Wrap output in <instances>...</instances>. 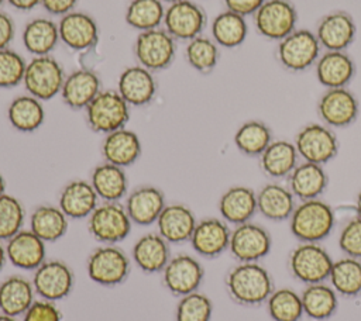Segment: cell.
Wrapping results in <instances>:
<instances>
[{"label": "cell", "instance_id": "cell-54", "mask_svg": "<svg viewBox=\"0 0 361 321\" xmlns=\"http://www.w3.org/2000/svg\"><path fill=\"white\" fill-rule=\"evenodd\" d=\"M7 262V255H6V245H3V241H0V272L4 268Z\"/></svg>", "mask_w": 361, "mask_h": 321}, {"label": "cell", "instance_id": "cell-38", "mask_svg": "<svg viewBox=\"0 0 361 321\" xmlns=\"http://www.w3.org/2000/svg\"><path fill=\"white\" fill-rule=\"evenodd\" d=\"M300 298L305 315L314 321L330 318L338 308V294L324 282L306 284Z\"/></svg>", "mask_w": 361, "mask_h": 321}, {"label": "cell", "instance_id": "cell-57", "mask_svg": "<svg viewBox=\"0 0 361 321\" xmlns=\"http://www.w3.org/2000/svg\"><path fill=\"white\" fill-rule=\"evenodd\" d=\"M0 321H17L16 317H11V315H7V314H0Z\"/></svg>", "mask_w": 361, "mask_h": 321}, {"label": "cell", "instance_id": "cell-28", "mask_svg": "<svg viewBox=\"0 0 361 321\" xmlns=\"http://www.w3.org/2000/svg\"><path fill=\"white\" fill-rule=\"evenodd\" d=\"M317 82L326 89L347 87L355 73V65L345 51H326L314 63Z\"/></svg>", "mask_w": 361, "mask_h": 321}, {"label": "cell", "instance_id": "cell-30", "mask_svg": "<svg viewBox=\"0 0 361 321\" xmlns=\"http://www.w3.org/2000/svg\"><path fill=\"white\" fill-rule=\"evenodd\" d=\"M286 179L289 190L300 201L319 199L329 184V177L323 165L306 160L298 163Z\"/></svg>", "mask_w": 361, "mask_h": 321}, {"label": "cell", "instance_id": "cell-53", "mask_svg": "<svg viewBox=\"0 0 361 321\" xmlns=\"http://www.w3.org/2000/svg\"><path fill=\"white\" fill-rule=\"evenodd\" d=\"M6 3L18 11H31L41 6V0H6Z\"/></svg>", "mask_w": 361, "mask_h": 321}, {"label": "cell", "instance_id": "cell-9", "mask_svg": "<svg viewBox=\"0 0 361 321\" xmlns=\"http://www.w3.org/2000/svg\"><path fill=\"white\" fill-rule=\"evenodd\" d=\"M333 262L329 252L320 244L300 242L290 252L288 266L296 280L313 284L329 279Z\"/></svg>", "mask_w": 361, "mask_h": 321}, {"label": "cell", "instance_id": "cell-16", "mask_svg": "<svg viewBox=\"0 0 361 321\" xmlns=\"http://www.w3.org/2000/svg\"><path fill=\"white\" fill-rule=\"evenodd\" d=\"M358 100L347 87L326 89L317 101V113L327 127L344 128L358 117Z\"/></svg>", "mask_w": 361, "mask_h": 321}, {"label": "cell", "instance_id": "cell-3", "mask_svg": "<svg viewBox=\"0 0 361 321\" xmlns=\"http://www.w3.org/2000/svg\"><path fill=\"white\" fill-rule=\"evenodd\" d=\"M130 220L124 204L120 201H103L87 217V231L102 245H117L131 232Z\"/></svg>", "mask_w": 361, "mask_h": 321}, {"label": "cell", "instance_id": "cell-45", "mask_svg": "<svg viewBox=\"0 0 361 321\" xmlns=\"http://www.w3.org/2000/svg\"><path fill=\"white\" fill-rule=\"evenodd\" d=\"M25 220V210L23 203L8 194L4 193L0 196V241L6 242L18 231L23 229Z\"/></svg>", "mask_w": 361, "mask_h": 321}, {"label": "cell", "instance_id": "cell-34", "mask_svg": "<svg viewBox=\"0 0 361 321\" xmlns=\"http://www.w3.org/2000/svg\"><path fill=\"white\" fill-rule=\"evenodd\" d=\"M23 45L32 56L51 55L59 39L58 23L47 17H37L28 21L21 34Z\"/></svg>", "mask_w": 361, "mask_h": 321}, {"label": "cell", "instance_id": "cell-8", "mask_svg": "<svg viewBox=\"0 0 361 321\" xmlns=\"http://www.w3.org/2000/svg\"><path fill=\"white\" fill-rule=\"evenodd\" d=\"M320 44L310 30L296 28L278 41L276 59L289 72H303L313 66L320 56Z\"/></svg>", "mask_w": 361, "mask_h": 321}, {"label": "cell", "instance_id": "cell-24", "mask_svg": "<svg viewBox=\"0 0 361 321\" xmlns=\"http://www.w3.org/2000/svg\"><path fill=\"white\" fill-rule=\"evenodd\" d=\"M158 234L169 244L189 242L197 220L193 211L182 203L166 204L157 220Z\"/></svg>", "mask_w": 361, "mask_h": 321}, {"label": "cell", "instance_id": "cell-37", "mask_svg": "<svg viewBox=\"0 0 361 321\" xmlns=\"http://www.w3.org/2000/svg\"><path fill=\"white\" fill-rule=\"evenodd\" d=\"M69 218L58 206L41 204L30 215V229L45 244L59 241L68 231Z\"/></svg>", "mask_w": 361, "mask_h": 321}, {"label": "cell", "instance_id": "cell-10", "mask_svg": "<svg viewBox=\"0 0 361 321\" xmlns=\"http://www.w3.org/2000/svg\"><path fill=\"white\" fill-rule=\"evenodd\" d=\"M298 155L312 163L324 165L338 153V141L336 134L326 124L310 122L302 127L295 137Z\"/></svg>", "mask_w": 361, "mask_h": 321}, {"label": "cell", "instance_id": "cell-48", "mask_svg": "<svg viewBox=\"0 0 361 321\" xmlns=\"http://www.w3.org/2000/svg\"><path fill=\"white\" fill-rule=\"evenodd\" d=\"M340 251L350 258L361 260V218L354 217L348 220L338 235Z\"/></svg>", "mask_w": 361, "mask_h": 321}, {"label": "cell", "instance_id": "cell-42", "mask_svg": "<svg viewBox=\"0 0 361 321\" xmlns=\"http://www.w3.org/2000/svg\"><path fill=\"white\" fill-rule=\"evenodd\" d=\"M165 7L161 0H130L124 20L127 25L142 32L159 28L164 23Z\"/></svg>", "mask_w": 361, "mask_h": 321}, {"label": "cell", "instance_id": "cell-13", "mask_svg": "<svg viewBox=\"0 0 361 321\" xmlns=\"http://www.w3.org/2000/svg\"><path fill=\"white\" fill-rule=\"evenodd\" d=\"M206 24L204 10L193 0H179L165 8L162 25L176 41H190L202 35Z\"/></svg>", "mask_w": 361, "mask_h": 321}, {"label": "cell", "instance_id": "cell-14", "mask_svg": "<svg viewBox=\"0 0 361 321\" xmlns=\"http://www.w3.org/2000/svg\"><path fill=\"white\" fill-rule=\"evenodd\" d=\"M204 277L202 263L189 253H179L169 259L162 270L164 287L175 297L197 291Z\"/></svg>", "mask_w": 361, "mask_h": 321}, {"label": "cell", "instance_id": "cell-41", "mask_svg": "<svg viewBox=\"0 0 361 321\" xmlns=\"http://www.w3.org/2000/svg\"><path fill=\"white\" fill-rule=\"evenodd\" d=\"M272 141L271 128L259 120L243 122L234 134V145L247 156H259Z\"/></svg>", "mask_w": 361, "mask_h": 321}, {"label": "cell", "instance_id": "cell-5", "mask_svg": "<svg viewBox=\"0 0 361 321\" xmlns=\"http://www.w3.org/2000/svg\"><path fill=\"white\" fill-rule=\"evenodd\" d=\"M86 270L89 279L96 284L116 287L130 276L131 263L127 253L117 245H102L89 255Z\"/></svg>", "mask_w": 361, "mask_h": 321}, {"label": "cell", "instance_id": "cell-18", "mask_svg": "<svg viewBox=\"0 0 361 321\" xmlns=\"http://www.w3.org/2000/svg\"><path fill=\"white\" fill-rule=\"evenodd\" d=\"M357 27L350 13L336 10L323 15L316 27V38L326 51H345L354 41Z\"/></svg>", "mask_w": 361, "mask_h": 321}, {"label": "cell", "instance_id": "cell-23", "mask_svg": "<svg viewBox=\"0 0 361 321\" xmlns=\"http://www.w3.org/2000/svg\"><path fill=\"white\" fill-rule=\"evenodd\" d=\"M102 92L99 75L87 68H80L66 75L61 97L65 106L72 110H85Z\"/></svg>", "mask_w": 361, "mask_h": 321}, {"label": "cell", "instance_id": "cell-17", "mask_svg": "<svg viewBox=\"0 0 361 321\" xmlns=\"http://www.w3.org/2000/svg\"><path fill=\"white\" fill-rule=\"evenodd\" d=\"M59 39L72 51H87L99 42V25L96 20L85 13L73 10L58 21Z\"/></svg>", "mask_w": 361, "mask_h": 321}, {"label": "cell", "instance_id": "cell-36", "mask_svg": "<svg viewBox=\"0 0 361 321\" xmlns=\"http://www.w3.org/2000/svg\"><path fill=\"white\" fill-rule=\"evenodd\" d=\"M7 120L18 132L30 134L37 131L45 120L42 101L28 93L14 97L7 107Z\"/></svg>", "mask_w": 361, "mask_h": 321}, {"label": "cell", "instance_id": "cell-58", "mask_svg": "<svg viewBox=\"0 0 361 321\" xmlns=\"http://www.w3.org/2000/svg\"><path fill=\"white\" fill-rule=\"evenodd\" d=\"M162 3H168V4H172V3H175V1H179V0H161Z\"/></svg>", "mask_w": 361, "mask_h": 321}, {"label": "cell", "instance_id": "cell-12", "mask_svg": "<svg viewBox=\"0 0 361 321\" xmlns=\"http://www.w3.org/2000/svg\"><path fill=\"white\" fill-rule=\"evenodd\" d=\"M32 286L39 298L59 301L66 298L75 287V275L62 260H44L32 273Z\"/></svg>", "mask_w": 361, "mask_h": 321}, {"label": "cell", "instance_id": "cell-35", "mask_svg": "<svg viewBox=\"0 0 361 321\" xmlns=\"http://www.w3.org/2000/svg\"><path fill=\"white\" fill-rule=\"evenodd\" d=\"M295 144L286 139H274L259 155L261 170L272 179L288 177L298 165Z\"/></svg>", "mask_w": 361, "mask_h": 321}, {"label": "cell", "instance_id": "cell-26", "mask_svg": "<svg viewBox=\"0 0 361 321\" xmlns=\"http://www.w3.org/2000/svg\"><path fill=\"white\" fill-rule=\"evenodd\" d=\"M142 153L141 139L133 130L120 128L104 135L102 142V156L104 162L120 168L134 165Z\"/></svg>", "mask_w": 361, "mask_h": 321}, {"label": "cell", "instance_id": "cell-46", "mask_svg": "<svg viewBox=\"0 0 361 321\" xmlns=\"http://www.w3.org/2000/svg\"><path fill=\"white\" fill-rule=\"evenodd\" d=\"M213 314L212 300L199 291L179 297L175 310V321H210Z\"/></svg>", "mask_w": 361, "mask_h": 321}, {"label": "cell", "instance_id": "cell-2", "mask_svg": "<svg viewBox=\"0 0 361 321\" xmlns=\"http://www.w3.org/2000/svg\"><path fill=\"white\" fill-rule=\"evenodd\" d=\"M334 224V210L322 199L300 201L289 218L290 232L300 242H322L330 235Z\"/></svg>", "mask_w": 361, "mask_h": 321}, {"label": "cell", "instance_id": "cell-19", "mask_svg": "<svg viewBox=\"0 0 361 321\" xmlns=\"http://www.w3.org/2000/svg\"><path fill=\"white\" fill-rule=\"evenodd\" d=\"M231 229L224 220L209 217L197 221L189 239L193 251L206 259H214L228 251Z\"/></svg>", "mask_w": 361, "mask_h": 321}, {"label": "cell", "instance_id": "cell-43", "mask_svg": "<svg viewBox=\"0 0 361 321\" xmlns=\"http://www.w3.org/2000/svg\"><path fill=\"white\" fill-rule=\"evenodd\" d=\"M219 58V45L213 41V38L199 35L186 44L185 59L189 66L199 73H210L217 66Z\"/></svg>", "mask_w": 361, "mask_h": 321}, {"label": "cell", "instance_id": "cell-15", "mask_svg": "<svg viewBox=\"0 0 361 321\" xmlns=\"http://www.w3.org/2000/svg\"><path fill=\"white\" fill-rule=\"evenodd\" d=\"M271 248L272 238L259 224L248 221L235 225L231 231L228 251L238 262H258L269 253Z\"/></svg>", "mask_w": 361, "mask_h": 321}, {"label": "cell", "instance_id": "cell-6", "mask_svg": "<svg viewBox=\"0 0 361 321\" xmlns=\"http://www.w3.org/2000/svg\"><path fill=\"white\" fill-rule=\"evenodd\" d=\"M65 70L52 55L32 56L27 62L23 84L28 94L41 101H47L61 94Z\"/></svg>", "mask_w": 361, "mask_h": 321}, {"label": "cell", "instance_id": "cell-21", "mask_svg": "<svg viewBox=\"0 0 361 321\" xmlns=\"http://www.w3.org/2000/svg\"><path fill=\"white\" fill-rule=\"evenodd\" d=\"M165 206L166 200L164 191L159 187L151 184H144L130 191L124 203L133 224L141 227L155 224Z\"/></svg>", "mask_w": 361, "mask_h": 321}, {"label": "cell", "instance_id": "cell-22", "mask_svg": "<svg viewBox=\"0 0 361 321\" xmlns=\"http://www.w3.org/2000/svg\"><path fill=\"white\" fill-rule=\"evenodd\" d=\"M7 262L23 270H35L47 260L45 242L30 228L21 229L6 241Z\"/></svg>", "mask_w": 361, "mask_h": 321}, {"label": "cell", "instance_id": "cell-32", "mask_svg": "<svg viewBox=\"0 0 361 321\" xmlns=\"http://www.w3.org/2000/svg\"><path fill=\"white\" fill-rule=\"evenodd\" d=\"M35 296L30 279L23 275H11L0 283V311L17 318L30 308Z\"/></svg>", "mask_w": 361, "mask_h": 321}, {"label": "cell", "instance_id": "cell-39", "mask_svg": "<svg viewBox=\"0 0 361 321\" xmlns=\"http://www.w3.org/2000/svg\"><path fill=\"white\" fill-rule=\"evenodd\" d=\"M210 31L213 41L219 46L237 48L245 41L248 35V25L245 17L230 10H224L213 18Z\"/></svg>", "mask_w": 361, "mask_h": 321}, {"label": "cell", "instance_id": "cell-33", "mask_svg": "<svg viewBox=\"0 0 361 321\" xmlns=\"http://www.w3.org/2000/svg\"><path fill=\"white\" fill-rule=\"evenodd\" d=\"M89 182L102 201H120L127 197L128 179L124 168L103 162L93 168Z\"/></svg>", "mask_w": 361, "mask_h": 321}, {"label": "cell", "instance_id": "cell-59", "mask_svg": "<svg viewBox=\"0 0 361 321\" xmlns=\"http://www.w3.org/2000/svg\"><path fill=\"white\" fill-rule=\"evenodd\" d=\"M6 3V0H0V10H1V6Z\"/></svg>", "mask_w": 361, "mask_h": 321}, {"label": "cell", "instance_id": "cell-4", "mask_svg": "<svg viewBox=\"0 0 361 321\" xmlns=\"http://www.w3.org/2000/svg\"><path fill=\"white\" fill-rule=\"evenodd\" d=\"M87 127L97 134L124 128L130 120V106L117 90H102L85 108Z\"/></svg>", "mask_w": 361, "mask_h": 321}, {"label": "cell", "instance_id": "cell-40", "mask_svg": "<svg viewBox=\"0 0 361 321\" xmlns=\"http://www.w3.org/2000/svg\"><path fill=\"white\" fill-rule=\"evenodd\" d=\"M330 286L338 296L353 298L361 294V260L344 256L334 260L329 275Z\"/></svg>", "mask_w": 361, "mask_h": 321}, {"label": "cell", "instance_id": "cell-47", "mask_svg": "<svg viewBox=\"0 0 361 321\" xmlns=\"http://www.w3.org/2000/svg\"><path fill=\"white\" fill-rule=\"evenodd\" d=\"M27 62L11 48L0 49V89H11L23 83Z\"/></svg>", "mask_w": 361, "mask_h": 321}, {"label": "cell", "instance_id": "cell-1", "mask_svg": "<svg viewBox=\"0 0 361 321\" xmlns=\"http://www.w3.org/2000/svg\"><path fill=\"white\" fill-rule=\"evenodd\" d=\"M224 283L230 298L245 307L267 303L275 290L271 273L258 262H238L228 270Z\"/></svg>", "mask_w": 361, "mask_h": 321}, {"label": "cell", "instance_id": "cell-20", "mask_svg": "<svg viewBox=\"0 0 361 321\" xmlns=\"http://www.w3.org/2000/svg\"><path fill=\"white\" fill-rule=\"evenodd\" d=\"M157 80L154 72L141 65L127 66L118 76L117 92L131 107H142L152 101L157 94Z\"/></svg>", "mask_w": 361, "mask_h": 321}, {"label": "cell", "instance_id": "cell-52", "mask_svg": "<svg viewBox=\"0 0 361 321\" xmlns=\"http://www.w3.org/2000/svg\"><path fill=\"white\" fill-rule=\"evenodd\" d=\"M16 35V25L13 18L6 13L0 10V49L10 48V44L13 42Z\"/></svg>", "mask_w": 361, "mask_h": 321}, {"label": "cell", "instance_id": "cell-11", "mask_svg": "<svg viewBox=\"0 0 361 321\" xmlns=\"http://www.w3.org/2000/svg\"><path fill=\"white\" fill-rule=\"evenodd\" d=\"M252 18L259 35L281 41L296 30L298 11L290 0H265Z\"/></svg>", "mask_w": 361, "mask_h": 321}, {"label": "cell", "instance_id": "cell-27", "mask_svg": "<svg viewBox=\"0 0 361 321\" xmlns=\"http://www.w3.org/2000/svg\"><path fill=\"white\" fill-rule=\"evenodd\" d=\"M131 259L144 273H162L171 259L169 242L158 232H147L133 245Z\"/></svg>", "mask_w": 361, "mask_h": 321}, {"label": "cell", "instance_id": "cell-51", "mask_svg": "<svg viewBox=\"0 0 361 321\" xmlns=\"http://www.w3.org/2000/svg\"><path fill=\"white\" fill-rule=\"evenodd\" d=\"M79 0H41V7L51 15H65L75 10Z\"/></svg>", "mask_w": 361, "mask_h": 321}, {"label": "cell", "instance_id": "cell-50", "mask_svg": "<svg viewBox=\"0 0 361 321\" xmlns=\"http://www.w3.org/2000/svg\"><path fill=\"white\" fill-rule=\"evenodd\" d=\"M226 10L237 13L243 17L254 15L265 0H223Z\"/></svg>", "mask_w": 361, "mask_h": 321}, {"label": "cell", "instance_id": "cell-31", "mask_svg": "<svg viewBox=\"0 0 361 321\" xmlns=\"http://www.w3.org/2000/svg\"><path fill=\"white\" fill-rule=\"evenodd\" d=\"M296 207V197L288 186L267 183L257 191V211L271 221L289 220Z\"/></svg>", "mask_w": 361, "mask_h": 321}, {"label": "cell", "instance_id": "cell-25", "mask_svg": "<svg viewBox=\"0 0 361 321\" xmlns=\"http://www.w3.org/2000/svg\"><path fill=\"white\" fill-rule=\"evenodd\" d=\"M99 196L96 194L90 182L75 179L68 182L58 199V207L69 220L87 218L99 206Z\"/></svg>", "mask_w": 361, "mask_h": 321}, {"label": "cell", "instance_id": "cell-56", "mask_svg": "<svg viewBox=\"0 0 361 321\" xmlns=\"http://www.w3.org/2000/svg\"><path fill=\"white\" fill-rule=\"evenodd\" d=\"M6 179H4V176L1 175V172H0V196L1 194H4L6 193Z\"/></svg>", "mask_w": 361, "mask_h": 321}, {"label": "cell", "instance_id": "cell-29", "mask_svg": "<svg viewBox=\"0 0 361 321\" xmlns=\"http://www.w3.org/2000/svg\"><path fill=\"white\" fill-rule=\"evenodd\" d=\"M219 213L227 224L251 221L257 213V193L247 186H231L219 199Z\"/></svg>", "mask_w": 361, "mask_h": 321}, {"label": "cell", "instance_id": "cell-55", "mask_svg": "<svg viewBox=\"0 0 361 321\" xmlns=\"http://www.w3.org/2000/svg\"><path fill=\"white\" fill-rule=\"evenodd\" d=\"M354 210H355V215L361 218V190L358 191L357 197H355V203H354Z\"/></svg>", "mask_w": 361, "mask_h": 321}, {"label": "cell", "instance_id": "cell-7", "mask_svg": "<svg viewBox=\"0 0 361 321\" xmlns=\"http://www.w3.org/2000/svg\"><path fill=\"white\" fill-rule=\"evenodd\" d=\"M134 56L138 65L151 72L169 68L176 55V39L164 28L142 31L134 41Z\"/></svg>", "mask_w": 361, "mask_h": 321}, {"label": "cell", "instance_id": "cell-49", "mask_svg": "<svg viewBox=\"0 0 361 321\" xmlns=\"http://www.w3.org/2000/svg\"><path fill=\"white\" fill-rule=\"evenodd\" d=\"M23 321H62V313L54 301L39 298L23 314Z\"/></svg>", "mask_w": 361, "mask_h": 321}, {"label": "cell", "instance_id": "cell-44", "mask_svg": "<svg viewBox=\"0 0 361 321\" xmlns=\"http://www.w3.org/2000/svg\"><path fill=\"white\" fill-rule=\"evenodd\" d=\"M267 307L274 321H300L305 314L300 294L289 287L275 289L267 300Z\"/></svg>", "mask_w": 361, "mask_h": 321}]
</instances>
